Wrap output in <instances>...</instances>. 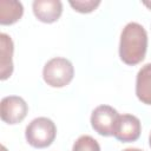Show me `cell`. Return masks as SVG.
<instances>
[{"instance_id": "cell-1", "label": "cell", "mask_w": 151, "mask_h": 151, "mask_svg": "<svg viewBox=\"0 0 151 151\" xmlns=\"http://www.w3.org/2000/svg\"><path fill=\"white\" fill-rule=\"evenodd\" d=\"M147 50V33L138 22H129L122 31L119 57L126 65H137L145 58Z\"/></svg>"}, {"instance_id": "cell-2", "label": "cell", "mask_w": 151, "mask_h": 151, "mask_svg": "<svg viewBox=\"0 0 151 151\" xmlns=\"http://www.w3.org/2000/svg\"><path fill=\"white\" fill-rule=\"evenodd\" d=\"M57 136L55 124L46 117H38L33 119L26 127L25 137L27 143L35 149H44L50 146Z\"/></svg>"}, {"instance_id": "cell-3", "label": "cell", "mask_w": 151, "mask_h": 151, "mask_svg": "<svg viewBox=\"0 0 151 151\" xmlns=\"http://www.w3.org/2000/svg\"><path fill=\"white\" fill-rule=\"evenodd\" d=\"M74 76V68L66 58L57 57L48 60L42 70L45 83L52 87H64L68 85Z\"/></svg>"}, {"instance_id": "cell-4", "label": "cell", "mask_w": 151, "mask_h": 151, "mask_svg": "<svg viewBox=\"0 0 151 151\" xmlns=\"http://www.w3.org/2000/svg\"><path fill=\"white\" fill-rule=\"evenodd\" d=\"M119 114L116 109L110 105H99L92 111L91 125L92 129L100 136H113V130Z\"/></svg>"}, {"instance_id": "cell-5", "label": "cell", "mask_w": 151, "mask_h": 151, "mask_svg": "<svg viewBox=\"0 0 151 151\" xmlns=\"http://www.w3.org/2000/svg\"><path fill=\"white\" fill-rule=\"evenodd\" d=\"M28 112L26 101L18 96H8L2 98L0 104V116L2 122L14 125L25 119Z\"/></svg>"}, {"instance_id": "cell-6", "label": "cell", "mask_w": 151, "mask_h": 151, "mask_svg": "<svg viewBox=\"0 0 151 151\" xmlns=\"http://www.w3.org/2000/svg\"><path fill=\"white\" fill-rule=\"evenodd\" d=\"M140 120L136 116L129 113L122 116L119 114L113 130V137L123 143L136 142L140 136Z\"/></svg>"}, {"instance_id": "cell-7", "label": "cell", "mask_w": 151, "mask_h": 151, "mask_svg": "<svg viewBox=\"0 0 151 151\" xmlns=\"http://www.w3.org/2000/svg\"><path fill=\"white\" fill-rule=\"evenodd\" d=\"M32 8L35 18L45 24L57 21L63 13V4L59 0H34Z\"/></svg>"}, {"instance_id": "cell-8", "label": "cell", "mask_w": 151, "mask_h": 151, "mask_svg": "<svg viewBox=\"0 0 151 151\" xmlns=\"http://www.w3.org/2000/svg\"><path fill=\"white\" fill-rule=\"evenodd\" d=\"M13 41L6 33L0 34V79L6 80L13 73Z\"/></svg>"}, {"instance_id": "cell-9", "label": "cell", "mask_w": 151, "mask_h": 151, "mask_svg": "<svg viewBox=\"0 0 151 151\" xmlns=\"http://www.w3.org/2000/svg\"><path fill=\"white\" fill-rule=\"evenodd\" d=\"M136 94L143 104L151 105V63L145 64L137 73Z\"/></svg>"}, {"instance_id": "cell-10", "label": "cell", "mask_w": 151, "mask_h": 151, "mask_svg": "<svg viewBox=\"0 0 151 151\" xmlns=\"http://www.w3.org/2000/svg\"><path fill=\"white\" fill-rule=\"evenodd\" d=\"M24 14V7L20 1L0 0V24L12 25Z\"/></svg>"}, {"instance_id": "cell-11", "label": "cell", "mask_w": 151, "mask_h": 151, "mask_svg": "<svg viewBox=\"0 0 151 151\" xmlns=\"http://www.w3.org/2000/svg\"><path fill=\"white\" fill-rule=\"evenodd\" d=\"M72 151H100V146L93 137L84 134L74 142Z\"/></svg>"}, {"instance_id": "cell-12", "label": "cell", "mask_w": 151, "mask_h": 151, "mask_svg": "<svg viewBox=\"0 0 151 151\" xmlns=\"http://www.w3.org/2000/svg\"><path fill=\"white\" fill-rule=\"evenodd\" d=\"M70 5L73 7L74 11L79 13H90L100 5V1L99 0H76V1L71 0Z\"/></svg>"}, {"instance_id": "cell-13", "label": "cell", "mask_w": 151, "mask_h": 151, "mask_svg": "<svg viewBox=\"0 0 151 151\" xmlns=\"http://www.w3.org/2000/svg\"><path fill=\"white\" fill-rule=\"evenodd\" d=\"M143 4H144L147 8H150V9H151V1H143Z\"/></svg>"}, {"instance_id": "cell-14", "label": "cell", "mask_w": 151, "mask_h": 151, "mask_svg": "<svg viewBox=\"0 0 151 151\" xmlns=\"http://www.w3.org/2000/svg\"><path fill=\"white\" fill-rule=\"evenodd\" d=\"M123 151H142V150L134 149V147H129V149H125V150H123Z\"/></svg>"}, {"instance_id": "cell-15", "label": "cell", "mask_w": 151, "mask_h": 151, "mask_svg": "<svg viewBox=\"0 0 151 151\" xmlns=\"http://www.w3.org/2000/svg\"><path fill=\"white\" fill-rule=\"evenodd\" d=\"M149 144H150V147H151V133H150V137H149Z\"/></svg>"}]
</instances>
